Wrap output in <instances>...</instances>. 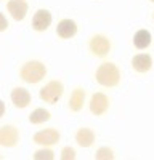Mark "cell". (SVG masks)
<instances>
[{
	"label": "cell",
	"instance_id": "obj_20",
	"mask_svg": "<svg viewBox=\"0 0 154 160\" xmlns=\"http://www.w3.org/2000/svg\"><path fill=\"white\" fill-rule=\"evenodd\" d=\"M151 2H154V0H151Z\"/></svg>",
	"mask_w": 154,
	"mask_h": 160
},
{
	"label": "cell",
	"instance_id": "obj_16",
	"mask_svg": "<svg viewBox=\"0 0 154 160\" xmlns=\"http://www.w3.org/2000/svg\"><path fill=\"white\" fill-rule=\"evenodd\" d=\"M47 120H50V112L44 108H37L31 112L29 115V122L34 123V125H40V123H45Z\"/></svg>",
	"mask_w": 154,
	"mask_h": 160
},
{
	"label": "cell",
	"instance_id": "obj_18",
	"mask_svg": "<svg viewBox=\"0 0 154 160\" xmlns=\"http://www.w3.org/2000/svg\"><path fill=\"white\" fill-rule=\"evenodd\" d=\"M53 152L48 151V149H42V151H37L34 154V158L35 160H53Z\"/></svg>",
	"mask_w": 154,
	"mask_h": 160
},
{
	"label": "cell",
	"instance_id": "obj_11",
	"mask_svg": "<svg viewBox=\"0 0 154 160\" xmlns=\"http://www.w3.org/2000/svg\"><path fill=\"white\" fill-rule=\"evenodd\" d=\"M56 34L61 38H72L77 34V24L72 19H63L56 26Z\"/></svg>",
	"mask_w": 154,
	"mask_h": 160
},
{
	"label": "cell",
	"instance_id": "obj_17",
	"mask_svg": "<svg viewBox=\"0 0 154 160\" xmlns=\"http://www.w3.org/2000/svg\"><path fill=\"white\" fill-rule=\"evenodd\" d=\"M95 157H96V160H103V158L112 160L114 158V154H112V151L109 148H101V149H98V152H96Z\"/></svg>",
	"mask_w": 154,
	"mask_h": 160
},
{
	"label": "cell",
	"instance_id": "obj_6",
	"mask_svg": "<svg viewBox=\"0 0 154 160\" xmlns=\"http://www.w3.org/2000/svg\"><path fill=\"white\" fill-rule=\"evenodd\" d=\"M51 13L48 10H37L35 15L32 16V29L37 32H44L50 28L51 24Z\"/></svg>",
	"mask_w": 154,
	"mask_h": 160
},
{
	"label": "cell",
	"instance_id": "obj_8",
	"mask_svg": "<svg viewBox=\"0 0 154 160\" xmlns=\"http://www.w3.org/2000/svg\"><path fill=\"white\" fill-rule=\"evenodd\" d=\"M109 108V99L103 93H95L90 99V111L93 115H103Z\"/></svg>",
	"mask_w": 154,
	"mask_h": 160
},
{
	"label": "cell",
	"instance_id": "obj_1",
	"mask_svg": "<svg viewBox=\"0 0 154 160\" xmlns=\"http://www.w3.org/2000/svg\"><path fill=\"white\" fill-rule=\"evenodd\" d=\"M96 82L106 88H114L116 85H119L121 82V72L116 68V64L112 62H105L96 69Z\"/></svg>",
	"mask_w": 154,
	"mask_h": 160
},
{
	"label": "cell",
	"instance_id": "obj_3",
	"mask_svg": "<svg viewBox=\"0 0 154 160\" xmlns=\"http://www.w3.org/2000/svg\"><path fill=\"white\" fill-rule=\"evenodd\" d=\"M63 96V83L58 80H51L40 90V98L48 104H56Z\"/></svg>",
	"mask_w": 154,
	"mask_h": 160
},
{
	"label": "cell",
	"instance_id": "obj_14",
	"mask_svg": "<svg viewBox=\"0 0 154 160\" xmlns=\"http://www.w3.org/2000/svg\"><path fill=\"white\" fill-rule=\"evenodd\" d=\"M133 45H135V48H138V50L148 48V47L151 45V34H149V31H146V29L136 31L135 35H133Z\"/></svg>",
	"mask_w": 154,
	"mask_h": 160
},
{
	"label": "cell",
	"instance_id": "obj_2",
	"mask_svg": "<svg viewBox=\"0 0 154 160\" xmlns=\"http://www.w3.org/2000/svg\"><path fill=\"white\" fill-rule=\"evenodd\" d=\"M19 74H21V78L24 80V82L37 83V82H40V80L45 77L47 68H45V64L40 62V61H29V62H26L21 68Z\"/></svg>",
	"mask_w": 154,
	"mask_h": 160
},
{
	"label": "cell",
	"instance_id": "obj_12",
	"mask_svg": "<svg viewBox=\"0 0 154 160\" xmlns=\"http://www.w3.org/2000/svg\"><path fill=\"white\" fill-rule=\"evenodd\" d=\"M132 66H133V69L136 72L145 74V72H148L152 68V59H151L149 55H146V53H140V55H135L133 56Z\"/></svg>",
	"mask_w": 154,
	"mask_h": 160
},
{
	"label": "cell",
	"instance_id": "obj_10",
	"mask_svg": "<svg viewBox=\"0 0 154 160\" xmlns=\"http://www.w3.org/2000/svg\"><path fill=\"white\" fill-rule=\"evenodd\" d=\"M11 101L13 104L16 106V108L23 109V108H28V106L31 104V93L28 90H24L21 87L15 88L11 91Z\"/></svg>",
	"mask_w": 154,
	"mask_h": 160
},
{
	"label": "cell",
	"instance_id": "obj_5",
	"mask_svg": "<svg viewBox=\"0 0 154 160\" xmlns=\"http://www.w3.org/2000/svg\"><path fill=\"white\" fill-rule=\"evenodd\" d=\"M7 10L15 21H23L26 18V13L29 10V5L26 0H10L7 3Z\"/></svg>",
	"mask_w": 154,
	"mask_h": 160
},
{
	"label": "cell",
	"instance_id": "obj_19",
	"mask_svg": "<svg viewBox=\"0 0 154 160\" xmlns=\"http://www.w3.org/2000/svg\"><path fill=\"white\" fill-rule=\"evenodd\" d=\"M75 158V152L72 148H64L61 151V160H74Z\"/></svg>",
	"mask_w": 154,
	"mask_h": 160
},
{
	"label": "cell",
	"instance_id": "obj_7",
	"mask_svg": "<svg viewBox=\"0 0 154 160\" xmlns=\"http://www.w3.org/2000/svg\"><path fill=\"white\" fill-rule=\"evenodd\" d=\"M59 141V133L55 128H47L34 135V142L42 146H53Z\"/></svg>",
	"mask_w": 154,
	"mask_h": 160
},
{
	"label": "cell",
	"instance_id": "obj_9",
	"mask_svg": "<svg viewBox=\"0 0 154 160\" xmlns=\"http://www.w3.org/2000/svg\"><path fill=\"white\" fill-rule=\"evenodd\" d=\"M18 130L11 125H5L0 130V144L5 146V148H13V146L18 144Z\"/></svg>",
	"mask_w": 154,
	"mask_h": 160
},
{
	"label": "cell",
	"instance_id": "obj_15",
	"mask_svg": "<svg viewBox=\"0 0 154 160\" xmlns=\"http://www.w3.org/2000/svg\"><path fill=\"white\" fill-rule=\"evenodd\" d=\"M84 101H85V91L82 88H75L72 91L71 98H69V108H71V111L79 112L82 109V106H84Z\"/></svg>",
	"mask_w": 154,
	"mask_h": 160
},
{
	"label": "cell",
	"instance_id": "obj_4",
	"mask_svg": "<svg viewBox=\"0 0 154 160\" xmlns=\"http://www.w3.org/2000/svg\"><path fill=\"white\" fill-rule=\"evenodd\" d=\"M90 51L93 53V55L100 56V58H105L109 55V50H111V43L109 40L105 37V35H95L90 38Z\"/></svg>",
	"mask_w": 154,
	"mask_h": 160
},
{
	"label": "cell",
	"instance_id": "obj_13",
	"mask_svg": "<svg viewBox=\"0 0 154 160\" xmlns=\"http://www.w3.org/2000/svg\"><path fill=\"white\" fill-rule=\"evenodd\" d=\"M75 141L80 148H90L95 142V133L90 128H80L75 133Z\"/></svg>",
	"mask_w": 154,
	"mask_h": 160
}]
</instances>
